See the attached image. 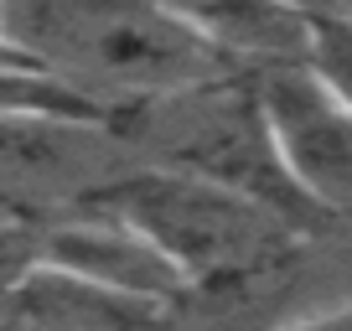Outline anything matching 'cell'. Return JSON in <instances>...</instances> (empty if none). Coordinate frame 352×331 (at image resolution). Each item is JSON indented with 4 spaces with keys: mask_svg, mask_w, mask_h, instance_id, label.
Returning <instances> with one entry per match:
<instances>
[{
    "mask_svg": "<svg viewBox=\"0 0 352 331\" xmlns=\"http://www.w3.org/2000/svg\"><path fill=\"white\" fill-rule=\"evenodd\" d=\"M32 269H36V222L0 218V300L16 295Z\"/></svg>",
    "mask_w": 352,
    "mask_h": 331,
    "instance_id": "10",
    "label": "cell"
},
{
    "mask_svg": "<svg viewBox=\"0 0 352 331\" xmlns=\"http://www.w3.org/2000/svg\"><path fill=\"white\" fill-rule=\"evenodd\" d=\"M264 331H352V300H337V306H311L296 310V316L275 321Z\"/></svg>",
    "mask_w": 352,
    "mask_h": 331,
    "instance_id": "11",
    "label": "cell"
},
{
    "mask_svg": "<svg viewBox=\"0 0 352 331\" xmlns=\"http://www.w3.org/2000/svg\"><path fill=\"white\" fill-rule=\"evenodd\" d=\"M6 47L63 78L104 114L239 73L197 42L161 0H0Z\"/></svg>",
    "mask_w": 352,
    "mask_h": 331,
    "instance_id": "1",
    "label": "cell"
},
{
    "mask_svg": "<svg viewBox=\"0 0 352 331\" xmlns=\"http://www.w3.org/2000/svg\"><path fill=\"white\" fill-rule=\"evenodd\" d=\"M36 269L145 310H171L182 300H192L182 275L171 269V259L130 218H120L114 207H104L94 197L36 222Z\"/></svg>",
    "mask_w": 352,
    "mask_h": 331,
    "instance_id": "5",
    "label": "cell"
},
{
    "mask_svg": "<svg viewBox=\"0 0 352 331\" xmlns=\"http://www.w3.org/2000/svg\"><path fill=\"white\" fill-rule=\"evenodd\" d=\"M161 5L239 73L306 62L311 16L285 0H161Z\"/></svg>",
    "mask_w": 352,
    "mask_h": 331,
    "instance_id": "7",
    "label": "cell"
},
{
    "mask_svg": "<svg viewBox=\"0 0 352 331\" xmlns=\"http://www.w3.org/2000/svg\"><path fill=\"white\" fill-rule=\"evenodd\" d=\"M306 67L327 83L331 99L352 114V21H337V16H311Z\"/></svg>",
    "mask_w": 352,
    "mask_h": 331,
    "instance_id": "9",
    "label": "cell"
},
{
    "mask_svg": "<svg viewBox=\"0 0 352 331\" xmlns=\"http://www.w3.org/2000/svg\"><path fill=\"white\" fill-rule=\"evenodd\" d=\"M0 119H67V124H109L99 104H88L63 78L42 73L21 52H0Z\"/></svg>",
    "mask_w": 352,
    "mask_h": 331,
    "instance_id": "8",
    "label": "cell"
},
{
    "mask_svg": "<svg viewBox=\"0 0 352 331\" xmlns=\"http://www.w3.org/2000/svg\"><path fill=\"white\" fill-rule=\"evenodd\" d=\"M109 130L145 166H166V171H187L212 187H228L300 233L327 228V218L300 197V187L280 161L254 73H223L197 89L130 104L124 114H114Z\"/></svg>",
    "mask_w": 352,
    "mask_h": 331,
    "instance_id": "2",
    "label": "cell"
},
{
    "mask_svg": "<svg viewBox=\"0 0 352 331\" xmlns=\"http://www.w3.org/2000/svg\"><path fill=\"white\" fill-rule=\"evenodd\" d=\"M254 89L300 197L327 222H352V114L306 62L259 67Z\"/></svg>",
    "mask_w": 352,
    "mask_h": 331,
    "instance_id": "6",
    "label": "cell"
},
{
    "mask_svg": "<svg viewBox=\"0 0 352 331\" xmlns=\"http://www.w3.org/2000/svg\"><path fill=\"white\" fill-rule=\"evenodd\" d=\"M130 166V145L109 124L0 119V218L42 222V207H78Z\"/></svg>",
    "mask_w": 352,
    "mask_h": 331,
    "instance_id": "4",
    "label": "cell"
},
{
    "mask_svg": "<svg viewBox=\"0 0 352 331\" xmlns=\"http://www.w3.org/2000/svg\"><path fill=\"white\" fill-rule=\"evenodd\" d=\"M94 202L130 218L171 259L187 295L249 285V279L280 269L306 238L300 228H290L285 218H275L270 207L239 197V192L145 161H135L104 192H94Z\"/></svg>",
    "mask_w": 352,
    "mask_h": 331,
    "instance_id": "3",
    "label": "cell"
}]
</instances>
